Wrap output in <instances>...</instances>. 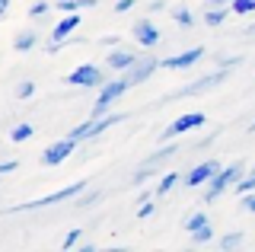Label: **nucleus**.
Segmentation results:
<instances>
[{"label": "nucleus", "instance_id": "obj_14", "mask_svg": "<svg viewBox=\"0 0 255 252\" xmlns=\"http://www.w3.org/2000/svg\"><path fill=\"white\" fill-rule=\"evenodd\" d=\"M77 26H80V13H64L61 16V22L51 29V42H67V38H74V32H77Z\"/></svg>", "mask_w": 255, "mask_h": 252}, {"label": "nucleus", "instance_id": "obj_35", "mask_svg": "<svg viewBox=\"0 0 255 252\" xmlns=\"http://www.w3.org/2000/svg\"><path fill=\"white\" fill-rule=\"evenodd\" d=\"M147 10H150V16H153V13H163V10H166V0H150Z\"/></svg>", "mask_w": 255, "mask_h": 252}, {"label": "nucleus", "instance_id": "obj_19", "mask_svg": "<svg viewBox=\"0 0 255 252\" xmlns=\"http://www.w3.org/2000/svg\"><path fill=\"white\" fill-rule=\"evenodd\" d=\"M32 134H35V128H32L29 122H22V125H16V128L10 131V140H13V144H26Z\"/></svg>", "mask_w": 255, "mask_h": 252}, {"label": "nucleus", "instance_id": "obj_6", "mask_svg": "<svg viewBox=\"0 0 255 252\" xmlns=\"http://www.w3.org/2000/svg\"><path fill=\"white\" fill-rule=\"evenodd\" d=\"M67 83L70 86H80V90H90V86H102L106 83V70L99 64H80L67 74Z\"/></svg>", "mask_w": 255, "mask_h": 252}, {"label": "nucleus", "instance_id": "obj_11", "mask_svg": "<svg viewBox=\"0 0 255 252\" xmlns=\"http://www.w3.org/2000/svg\"><path fill=\"white\" fill-rule=\"evenodd\" d=\"M159 67H163V58H153V54H147V58H137V64H134L131 70H125V74H128V80L137 86V83H143V80H150V77H153Z\"/></svg>", "mask_w": 255, "mask_h": 252}, {"label": "nucleus", "instance_id": "obj_39", "mask_svg": "<svg viewBox=\"0 0 255 252\" xmlns=\"http://www.w3.org/2000/svg\"><path fill=\"white\" fill-rule=\"evenodd\" d=\"M252 134H255V125H252Z\"/></svg>", "mask_w": 255, "mask_h": 252}, {"label": "nucleus", "instance_id": "obj_7", "mask_svg": "<svg viewBox=\"0 0 255 252\" xmlns=\"http://www.w3.org/2000/svg\"><path fill=\"white\" fill-rule=\"evenodd\" d=\"M131 35H134V42L140 45V48H147V51H153L159 42H163V32H159V26L150 16H143V19H137L131 26Z\"/></svg>", "mask_w": 255, "mask_h": 252}, {"label": "nucleus", "instance_id": "obj_2", "mask_svg": "<svg viewBox=\"0 0 255 252\" xmlns=\"http://www.w3.org/2000/svg\"><path fill=\"white\" fill-rule=\"evenodd\" d=\"M230 77V67H217V70H211V74H204L201 80H195V83H188V86H182V90H175L169 93L163 102H172V99H191V96H204V93H211V90H217V86L223 83Z\"/></svg>", "mask_w": 255, "mask_h": 252}, {"label": "nucleus", "instance_id": "obj_17", "mask_svg": "<svg viewBox=\"0 0 255 252\" xmlns=\"http://www.w3.org/2000/svg\"><path fill=\"white\" fill-rule=\"evenodd\" d=\"M99 0H61L58 10L61 13H80V10H90V6H96Z\"/></svg>", "mask_w": 255, "mask_h": 252}, {"label": "nucleus", "instance_id": "obj_33", "mask_svg": "<svg viewBox=\"0 0 255 252\" xmlns=\"http://www.w3.org/2000/svg\"><path fill=\"white\" fill-rule=\"evenodd\" d=\"M16 169H19V160H3V166H0L3 176H10V172H16Z\"/></svg>", "mask_w": 255, "mask_h": 252}, {"label": "nucleus", "instance_id": "obj_32", "mask_svg": "<svg viewBox=\"0 0 255 252\" xmlns=\"http://www.w3.org/2000/svg\"><path fill=\"white\" fill-rule=\"evenodd\" d=\"M239 201H243V208L249 211V214H255V192H249V195H243V198H239Z\"/></svg>", "mask_w": 255, "mask_h": 252}, {"label": "nucleus", "instance_id": "obj_38", "mask_svg": "<svg viewBox=\"0 0 255 252\" xmlns=\"http://www.w3.org/2000/svg\"><path fill=\"white\" fill-rule=\"evenodd\" d=\"M246 35H255V26H252V29H249V32H246Z\"/></svg>", "mask_w": 255, "mask_h": 252}, {"label": "nucleus", "instance_id": "obj_8", "mask_svg": "<svg viewBox=\"0 0 255 252\" xmlns=\"http://www.w3.org/2000/svg\"><path fill=\"white\" fill-rule=\"evenodd\" d=\"M217 169H220V163L217 160H204V163H195L188 172H185V179H182V185L185 188H201L207 185L214 176H217Z\"/></svg>", "mask_w": 255, "mask_h": 252}, {"label": "nucleus", "instance_id": "obj_12", "mask_svg": "<svg viewBox=\"0 0 255 252\" xmlns=\"http://www.w3.org/2000/svg\"><path fill=\"white\" fill-rule=\"evenodd\" d=\"M201 58H204V48L198 45V48L179 51V54H172V58H163V70H188V67H195Z\"/></svg>", "mask_w": 255, "mask_h": 252}, {"label": "nucleus", "instance_id": "obj_27", "mask_svg": "<svg viewBox=\"0 0 255 252\" xmlns=\"http://www.w3.org/2000/svg\"><path fill=\"white\" fill-rule=\"evenodd\" d=\"M48 10H51V6H48V0H35V3L29 6V16L32 19H42V16H48Z\"/></svg>", "mask_w": 255, "mask_h": 252}, {"label": "nucleus", "instance_id": "obj_16", "mask_svg": "<svg viewBox=\"0 0 255 252\" xmlns=\"http://www.w3.org/2000/svg\"><path fill=\"white\" fill-rule=\"evenodd\" d=\"M230 13H233V6H214V10H207L204 13V26H211V29H217V26H223V22H227V16Z\"/></svg>", "mask_w": 255, "mask_h": 252}, {"label": "nucleus", "instance_id": "obj_34", "mask_svg": "<svg viewBox=\"0 0 255 252\" xmlns=\"http://www.w3.org/2000/svg\"><path fill=\"white\" fill-rule=\"evenodd\" d=\"M99 42H102V45H109V48H118V45H125V42H122L118 35H102Z\"/></svg>", "mask_w": 255, "mask_h": 252}, {"label": "nucleus", "instance_id": "obj_1", "mask_svg": "<svg viewBox=\"0 0 255 252\" xmlns=\"http://www.w3.org/2000/svg\"><path fill=\"white\" fill-rule=\"evenodd\" d=\"M83 188H90V179H77V182L64 185V188H58V192H48L45 198L26 201V204H19V208H6V211H10V214H19V211H38V208H51V204H64V201H70V198H80Z\"/></svg>", "mask_w": 255, "mask_h": 252}, {"label": "nucleus", "instance_id": "obj_36", "mask_svg": "<svg viewBox=\"0 0 255 252\" xmlns=\"http://www.w3.org/2000/svg\"><path fill=\"white\" fill-rule=\"evenodd\" d=\"M10 6H13V0H0V13H3V16L10 13Z\"/></svg>", "mask_w": 255, "mask_h": 252}, {"label": "nucleus", "instance_id": "obj_4", "mask_svg": "<svg viewBox=\"0 0 255 252\" xmlns=\"http://www.w3.org/2000/svg\"><path fill=\"white\" fill-rule=\"evenodd\" d=\"M243 172H246V166L243 163H230V166H220L217 169V176L207 182V188H204V201L211 204V201H217L227 188H233L239 179H243Z\"/></svg>", "mask_w": 255, "mask_h": 252}, {"label": "nucleus", "instance_id": "obj_23", "mask_svg": "<svg viewBox=\"0 0 255 252\" xmlns=\"http://www.w3.org/2000/svg\"><path fill=\"white\" fill-rule=\"evenodd\" d=\"M204 224H211V217L204 214V211H195L188 220H185V233H195V230H201Z\"/></svg>", "mask_w": 255, "mask_h": 252}, {"label": "nucleus", "instance_id": "obj_28", "mask_svg": "<svg viewBox=\"0 0 255 252\" xmlns=\"http://www.w3.org/2000/svg\"><path fill=\"white\" fill-rule=\"evenodd\" d=\"M32 96H35V83L32 80H22L16 86V99H32Z\"/></svg>", "mask_w": 255, "mask_h": 252}, {"label": "nucleus", "instance_id": "obj_18", "mask_svg": "<svg viewBox=\"0 0 255 252\" xmlns=\"http://www.w3.org/2000/svg\"><path fill=\"white\" fill-rule=\"evenodd\" d=\"M35 45H38V32H32V29H29V32L16 35L13 48H16V51H32V48H35Z\"/></svg>", "mask_w": 255, "mask_h": 252}, {"label": "nucleus", "instance_id": "obj_13", "mask_svg": "<svg viewBox=\"0 0 255 252\" xmlns=\"http://www.w3.org/2000/svg\"><path fill=\"white\" fill-rule=\"evenodd\" d=\"M122 122H128V112H106V115L93 118V125H90V134H86V140H99V137L106 134L109 128H115V125H122Z\"/></svg>", "mask_w": 255, "mask_h": 252}, {"label": "nucleus", "instance_id": "obj_10", "mask_svg": "<svg viewBox=\"0 0 255 252\" xmlns=\"http://www.w3.org/2000/svg\"><path fill=\"white\" fill-rule=\"evenodd\" d=\"M137 58H140V54L134 51V48H125V45H118V48H112V51H109L106 67H109V70H115V74H125V70H131L134 64H137Z\"/></svg>", "mask_w": 255, "mask_h": 252}, {"label": "nucleus", "instance_id": "obj_5", "mask_svg": "<svg viewBox=\"0 0 255 252\" xmlns=\"http://www.w3.org/2000/svg\"><path fill=\"white\" fill-rule=\"evenodd\" d=\"M204 125H207V115L204 112H185V115L175 118L163 134H159V140H175V137L188 134V131H195V128H204Z\"/></svg>", "mask_w": 255, "mask_h": 252}, {"label": "nucleus", "instance_id": "obj_3", "mask_svg": "<svg viewBox=\"0 0 255 252\" xmlns=\"http://www.w3.org/2000/svg\"><path fill=\"white\" fill-rule=\"evenodd\" d=\"M131 80H128V74H122V77H115V80H106L99 86V96H96V106H93V118H99V115H106L112 106H115L118 99L125 96L128 90H131Z\"/></svg>", "mask_w": 255, "mask_h": 252}, {"label": "nucleus", "instance_id": "obj_22", "mask_svg": "<svg viewBox=\"0 0 255 252\" xmlns=\"http://www.w3.org/2000/svg\"><path fill=\"white\" fill-rule=\"evenodd\" d=\"M169 13H172V19L179 22V26H185V29H188V26H195V16H191L188 6H172Z\"/></svg>", "mask_w": 255, "mask_h": 252}, {"label": "nucleus", "instance_id": "obj_40", "mask_svg": "<svg viewBox=\"0 0 255 252\" xmlns=\"http://www.w3.org/2000/svg\"><path fill=\"white\" fill-rule=\"evenodd\" d=\"M58 3H61V0H58Z\"/></svg>", "mask_w": 255, "mask_h": 252}, {"label": "nucleus", "instance_id": "obj_21", "mask_svg": "<svg viewBox=\"0 0 255 252\" xmlns=\"http://www.w3.org/2000/svg\"><path fill=\"white\" fill-rule=\"evenodd\" d=\"M217 246H220L223 252H227V249H239V246H243V233H239V230H233V233H223L220 240H217Z\"/></svg>", "mask_w": 255, "mask_h": 252}, {"label": "nucleus", "instance_id": "obj_31", "mask_svg": "<svg viewBox=\"0 0 255 252\" xmlns=\"http://www.w3.org/2000/svg\"><path fill=\"white\" fill-rule=\"evenodd\" d=\"M134 3H137V0H115L112 10H115V13H128V10H134Z\"/></svg>", "mask_w": 255, "mask_h": 252}, {"label": "nucleus", "instance_id": "obj_37", "mask_svg": "<svg viewBox=\"0 0 255 252\" xmlns=\"http://www.w3.org/2000/svg\"><path fill=\"white\" fill-rule=\"evenodd\" d=\"M211 6H233V0H211Z\"/></svg>", "mask_w": 255, "mask_h": 252}, {"label": "nucleus", "instance_id": "obj_20", "mask_svg": "<svg viewBox=\"0 0 255 252\" xmlns=\"http://www.w3.org/2000/svg\"><path fill=\"white\" fill-rule=\"evenodd\" d=\"M188 236H191V243H195V246H207V243L217 240V236H214V227H211V224H204L201 230H195V233H188Z\"/></svg>", "mask_w": 255, "mask_h": 252}, {"label": "nucleus", "instance_id": "obj_25", "mask_svg": "<svg viewBox=\"0 0 255 252\" xmlns=\"http://www.w3.org/2000/svg\"><path fill=\"white\" fill-rule=\"evenodd\" d=\"M153 176H156V166H153V163H143V166H140L137 172H134V179H131V182H134V185H143L147 179H153Z\"/></svg>", "mask_w": 255, "mask_h": 252}, {"label": "nucleus", "instance_id": "obj_9", "mask_svg": "<svg viewBox=\"0 0 255 252\" xmlns=\"http://www.w3.org/2000/svg\"><path fill=\"white\" fill-rule=\"evenodd\" d=\"M77 140L74 137H61V140H54V144H48L45 147V153H42V163L45 166H61V163H67V156L77 150Z\"/></svg>", "mask_w": 255, "mask_h": 252}, {"label": "nucleus", "instance_id": "obj_29", "mask_svg": "<svg viewBox=\"0 0 255 252\" xmlns=\"http://www.w3.org/2000/svg\"><path fill=\"white\" fill-rule=\"evenodd\" d=\"M252 10H255V0H233V13H239V16H249Z\"/></svg>", "mask_w": 255, "mask_h": 252}, {"label": "nucleus", "instance_id": "obj_26", "mask_svg": "<svg viewBox=\"0 0 255 252\" xmlns=\"http://www.w3.org/2000/svg\"><path fill=\"white\" fill-rule=\"evenodd\" d=\"M80 240H83V230H80V227H74V230H70V233L61 240V249H74Z\"/></svg>", "mask_w": 255, "mask_h": 252}, {"label": "nucleus", "instance_id": "obj_30", "mask_svg": "<svg viewBox=\"0 0 255 252\" xmlns=\"http://www.w3.org/2000/svg\"><path fill=\"white\" fill-rule=\"evenodd\" d=\"M156 214V204H153V198L150 201H143V204H137V220H147V217H153Z\"/></svg>", "mask_w": 255, "mask_h": 252}, {"label": "nucleus", "instance_id": "obj_24", "mask_svg": "<svg viewBox=\"0 0 255 252\" xmlns=\"http://www.w3.org/2000/svg\"><path fill=\"white\" fill-rule=\"evenodd\" d=\"M233 192H236V198H243V195L255 192V172H252V176H243V179H239V182L233 185Z\"/></svg>", "mask_w": 255, "mask_h": 252}, {"label": "nucleus", "instance_id": "obj_15", "mask_svg": "<svg viewBox=\"0 0 255 252\" xmlns=\"http://www.w3.org/2000/svg\"><path fill=\"white\" fill-rule=\"evenodd\" d=\"M182 179H185V176H182L179 169H169V172H163V176H159V182H156V188H153V195H156V198L169 195L175 185H182Z\"/></svg>", "mask_w": 255, "mask_h": 252}]
</instances>
